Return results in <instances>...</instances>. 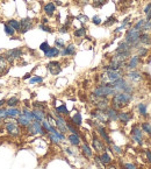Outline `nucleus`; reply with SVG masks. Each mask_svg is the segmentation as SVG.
Returning <instances> with one entry per match:
<instances>
[{"mask_svg": "<svg viewBox=\"0 0 151 169\" xmlns=\"http://www.w3.org/2000/svg\"><path fill=\"white\" fill-rule=\"evenodd\" d=\"M133 100V95L127 92H117L110 99V106L116 110H122Z\"/></svg>", "mask_w": 151, "mask_h": 169, "instance_id": "nucleus-1", "label": "nucleus"}, {"mask_svg": "<svg viewBox=\"0 0 151 169\" xmlns=\"http://www.w3.org/2000/svg\"><path fill=\"white\" fill-rule=\"evenodd\" d=\"M123 77V71L121 70H106L99 76L100 84H112L115 81Z\"/></svg>", "mask_w": 151, "mask_h": 169, "instance_id": "nucleus-2", "label": "nucleus"}, {"mask_svg": "<svg viewBox=\"0 0 151 169\" xmlns=\"http://www.w3.org/2000/svg\"><path fill=\"white\" fill-rule=\"evenodd\" d=\"M92 93H93L96 97L108 98V97H113V96L116 93V91H115V89L110 84H99L93 89V92H92Z\"/></svg>", "mask_w": 151, "mask_h": 169, "instance_id": "nucleus-3", "label": "nucleus"}, {"mask_svg": "<svg viewBox=\"0 0 151 169\" xmlns=\"http://www.w3.org/2000/svg\"><path fill=\"white\" fill-rule=\"evenodd\" d=\"M2 127L5 128V131L7 132V134H9L11 137H19L21 135V127L18 124V121L15 119H9L7 118L5 121H4V125Z\"/></svg>", "mask_w": 151, "mask_h": 169, "instance_id": "nucleus-4", "label": "nucleus"}, {"mask_svg": "<svg viewBox=\"0 0 151 169\" xmlns=\"http://www.w3.org/2000/svg\"><path fill=\"white\" fill-rule=\"evenodd\" d=\"M141 34H142L141 30L131 27V28H129L125 32V40L124 41L128 42L129 44H131L136 49V47L139 44V36H141Z\"/></svg>", "mask_w": 151, "mask_h": 169, "instance_id": "nucleus-5", "label": "nucleus"}, {"mask_svg": "<svg viewBox=\"0 0 151 169\" xmlns=\"http://www.w3.org/2000/svg\"><path fill=\"white\" fill-rule=\"evenodd\" d=\"M110 85L115 89L116 93L117 92H127V93H131L133 95V92H134V86L131 84H129L128 81L124 79L123 77L117 79V81H115L114 83H112Z\"/></svg>", "mask_w": 151, "mask_h": 169, "instance_id": "nucleus-6", "label": "nucleus"}, {"mask_svg": "<svg viewBox=\"0 0 151 169\" xmlns=\"http://www.w3.org/2000/svg\"><path fill=\"white\" fill-rule=\"evenodd\" d=\"M26 132L28 135H45L47 132L42 126L41 121L34 120L29 124V126L26 127Z\"/></svg>", "mask_w": 151, "mask_h": 169, "instance_id": "nucleus-7", "label": "nucleus"}, {"mask_svg": "<svg viewBox=\"0 0 151 169\" xmlns=\"http://www.w3.org/2000/svg\"><path fill=\"white\" fill-rule=\"evenodd\" d=\"M92 148L96 154H101L107 151V145L102 140L98 134L93 133L92 134Z\"/></svg>", "mask_w": 151, "mask_h": 169, "instance_id": "nucleus-8", "label": "nucleus"}, {"mask_svg": "<svg viewBox=\"0 0 151 169\" xmlns=\"http://www.w3.org/2000/svg\"><path fill=\"white\" fill-rule=\"evenodd\" d=\"M90 99L92 101V104L94 105V109H99V110H104L106 111L110 106V100L108 98H100V97H96L93 93H91Z\"/></svg>", "mask_w": 151, "mask_h": 169, "instance_id": "nucleus-9", "label": "nucleus"}, {"mask_svg": "<svg viewBox=\"0 0 151 169\" xmlns=\"http://www.w3.org/2000/svg\"><path fill=\"white\" fill-rule=\"evenodd\" d=\"M90 114H91V117L94 119V121L101 124V125H107V124L109 123L108 117H107V114H106V111H104V110L94 109V110H92V111L90 112Z\"/></svg>", "mask_w": 151, "mask_h": 169, "instance_id": "nucleus-10", "label": "nucleus"}, {"mask_svg": "<svg viewBox=\"0 0 151 169\" xmlns=\"http://www.w3.org/2000/svg\"><path fill=\"white\" fill-rule=\"evenodd\" d=\"M22 55H23V50H22L21 48H13V49H9V50H7V51L4 54V56H5V58L7 60V62H8L9 64H13L14 61L21 58Z\"/></svg>", "mask_w": 151, "mask_h": 169, "instance_id": "nucleus-11", "label": "nucleus"}, {"mask_svg": "<svg viewBox=\"0 0 151 169\" xmlns=\"http://www.w3.org/2000/svg\"><path fill=\"white\" fill-rule=\"evenodd\" d=\"M130 138L135 143H137L138 146H142L143 145V131H142V128L137 126V125L133 126L131 133H130Z\"/></svg>", "mask_w": 151, "mask_h": 169, "instance_id": "nucleus-12", "label": "nucleus"}, {"mask_svg": "<svg viewBox=\"0 0 151 169\" xmlns=\"http://www.w3.org/2000/svg\"><path fill=\"white\" fill-rule=\"evenodd\" d=\"M141 62V57L138 55H134V56H130L129 60L125 62L124 64V68L125 69H129V70H135L137 68V65L139 64Z\"/></svg>", "mask_w": 151, "mask_h": 169, "instance_id": "nucleus-13", "label": "nucleus"}, {"mask_svg": "<svg viewBox=\"0 0 151 169\" xmlns=\"http://www.w3.org/2000/svg\"><path fill=\"white\" fill-rule=\"evenodd\" d=\"M47 69L48 71L51 73V75H59L61 73V71H62V65H61V63L58 62V61H50L49 63H48V65H47Z\"/></svg>", "mask_w": 151, "mask_h": 169, "instance_id": "nucleus-14", "label": "nucleus"}, {"mask_svg": "<svg viewBox=\"0 0 151 169\" xmlns=\"http://www.w3.org/2000/svg\"><path fill=\"white\" fill-rule=\"evenodd\" d=\"M20 25H21V32L20 33H22V34H25V33H27L29 32L30 29L33 28V19H30V18H23L21 21H20Z\"/></svg>", "mask_w": 151, "mask_h": 169, "instance_id": "nucleus-15", "label": "nucleus"}, {"mask_svg": "<svg viewBox=\"0 0 151 169\" xmlns=\"http://www.w3.org/2000/svg\"><path fill=\"white\" fill-rule=\"evenodd\" d=\"M80 152H82V154L84 155L86 159H92V157L94 156V155H93V148H91L87 142L80 143Z\"/></svg>", "mask_w": 151, "mask_h": 169, "instance_id": "nucleus-16", "label": "nucleus"}, {"mask_svg": "<svg viewBox=\"0 0 151 169\" xmlns=\"http://www.w3.org/2000/svg\"><path fill=\"white\" fill-rule=\"evenodd\" d=\"M125 76H127V78L129 79V81H131L133 83H138V82H141L142 81V73L141 72H138L137 70H130L128 71L127 73H125Z\"/></svg>", "mask_w": 151, "mask_h": 169, "instance_id": "nucleus-17", "label": "nucleus"}, {"mask_svg": "<svg viewBox=\"0 0 151 169\" xmlns=\"http://www.w3.org/2000/svg\"><path fill=\"white\" fill-rule=\"evenodd\" d=\"M133 118V113L129 111H119V120L122 125H127Z\"/></svg>", "mask_w": 151, "mask_h": 169, "instance_id": "nucleus-18", "label": "nucleus"}, {"mask_svg": "<svg viewBox=\"0 0 151 169\" xmlns=\"http://www.w3.org/2000/svg\"><path fill=\"white\" fill-rule=\"evenodd\" d=\"M134 49H135V48H134L131 44H129V43L125 42V41H122V42L119 43V46H117L115 53H129V51L131 53Z\"/></svg>", "mask_w": 151, "mask_h": 169, "instance_id": "nucleus-19", "label": "nucleus"}, {"mask_svg": "<svg viewBox=\"0 0 151 169\" xmlns=\"http://www.w3.org/2000/svg\"><path fill=\"white\" fill-rule=\"evenodd\" d=\"M106 114H107L109 121L115 123V121L119 120V110H116V109H114V107H112V106H109V107L106 110Z\"/></svg>", "mask_w": 151, "mask_h": 169, "instance_id": "nucleus-20", "label": "nucleus"}, {"mask_svg": "<svg viewBox=\"0 0 151 169\" xmlns=\"http://www.w3.org/2000/svg\"><path fill=\"white\" fill-rule=\"evenodd\" d=\"M66 140L69 141V143L71 146H73V147H78L82 143V138L78 134H71L70 133L69 135L66 137Z\"/></svg>", "mask_w": 151, "mask_h": 169, "instance_id": "nucleus-21", "label": "nucleus"}, {"mask_svg": "<svg viewBox=\"0 0 151 169\" xmlns=\"http://www.w3.org/2000/svg\"><path fill=\"white\" fill-rule=\"evenodd\" d=\"M98 155H99V159H100L101 163H102L105 167H107V166L112 165L113 159H112V156H110L109 153H108L107 151H106V152H104V153H101V154H98Z\"/></svg>", "mask_w": 151, "mask_h": 169, "instance_id": "nucleus-22", "label": "nucleus"}, {"mask_svg": "<svg viewBox=\"0 0 151 169\" xmlns=\"http://www.w3.org/2000/svg\"><path fill=\"white\" fill-rule=\"evenodd\" d=\"M74 54H76V46L72 44V43L69 44V46H66L65 48H63L61 50V55L62 56H72Z\"/></svg>", "mask_w": 151, "mask_h": 169, "instance_id": "nucleus-23", "label": "nucleus"}, {"mask_svg": "<svg viewBox=\"0 0 151 169\" xmlns=\"http://www.w3.org/2000/svg\"><path fill=\"white\" fill-rule=\"evenodd\" d=\"M43 11H44V13L48 15V16H53L56 12V4L55 2H48V4H45L44 7H43Z\"/></svg>", "mask_w": 151, "mask_h": 169, "instance_id": "nucleus-24", "label": "nucleus"}, {"mask_svg": "<svg viewBox=\"0 0 151 169\" xmlns=\"http://www.w3.org/2000/svg\"><path fill=\"white\" fill-rule=\"evenodd\" d=\"M21 114V110L19 107H7V115L9 119H18Z\"/></svg>", "mask_w": 151, "mask_h": 169, "instance_id": "nucleus-25", "label": "nucleus"}, {"mask_svg": "<svg viewBox=\"0 0 151 169\" xmlns=\"http://www.w3.org/2000/svg\"><path fill=\"white\" fill-rule=\"evenodd\" d=\"M70 121L74 125V126H77V127H80L82 125V113H79V112H77V113H74L72 117H70V119H69Z\"/></svg>", "mask_w": 151, "mask_h": 169, "instance_id": "nucleus-26", "label": "nucleus"}, {"mask_svg": "<svg viewBox=\"0 0 151 169\" xmlns=\"http://www.w3.org/2000/svg\"><path fill=\"white\" fill-rule=\"evenodd\" d=\"M33 114H34V120H37V121H41V123L47 118V112L44 110L34 109L33 110Z\"/></svg>", "mask_w": 151, "mask_h": 169, "instance_id": "nucleus-27", "label": "nucleus"}, {"mask_svg": "<svg viewBox=\"0 0 151 169\" xmlns=\"http://www.w3.org/2000/svg\"><path fill=\"white\" fill-rule=\"evenodd\" d=\"M61 54V50L56 47H50L45 53H44V57L47 58H53V57H57Z\"/></svg>", "mask_w": 151, "mask_h": 169, "instance_id": "nucleus-28", "label": "nucleus"}, {"mask_svg": "<svg viewBox=\"0 0 151 169\" xmlns=\"http://www.w3.org/2000/svg\"><path fill=\"white\" fill-rule=\"evenodd\" d=\"M8 62L4 55H0V75H5L8 71Z\"/></svg>", "mask_w": 151, "mask_h": 169, "instance_id": "nucleus-29", "label": "nucleus"}, {"mask_svg": "<svg viewBox=\"0 0 151 169\" xmlns=\"http://www.w3.org/2000/svg\"><path fill=\"white\" fill-rule=\"evenodd\" d=\"M136 109L142 117H148V105L145 103H138L136 105Z\"/></svg>", "mask_w": 151, "mask_h": 169, "instance_id": "nucleus-30", "label": "nucleus"}, {"mask_svg": "<svg viewBox=\"0 0 151 169\" xmlns=\"http://www.w3.org/2000/svg\"><path fill=\"white\" fill-rule=\"evenodd\" d=\"M55 111L57 113H59V114H62L63 117L69 115V110L66 107V104H59V105H57L55 107Z\"/></svg>", "mask_w": 151, "mask_h": 169, "instance_id": "nucleus-31", "label": "nucleus"}, {"mask_svg": "<svg viewBox=\"0 0 151 169\" xmlns=\"http://www.w3.org/2000/svg\"><path fill=\"white\" fill-rule=\"evenodd\" d=\"M16 121H18V124L20 125L21 128H26V127L29 126V124L31 123V121H30L28 118H26L23 114H20V117L16 119Z\"/></svg>", "mask_w": 151, "mask_h": 169, "instance_id": "nucleus-32", "label": "nucleus"}, {"mask_svg": "<svg viewBox=\"0 0 151 169\" xmlns=\"http://www.w3.org/2000/svg\"><path fill=\"white\" fill-rule=\"evenodd\" d=\"M139 43L144 46H150L151 44V36L148 33H142L139 36Z\"/></svg>", "mask_w": 151, "mask_h": 169, "instance_id": "nucleus-33", "label": "nucleus"}, {"mask_svg": "<svg viewBox=\"0 0 151 169\" xmlns=\"http://www.w3.org/2000/svg\"><path fill=\"white\" fill-rule=\"evenodd\" d=\"M107 151H112L113 153L115 155H122L123 154V151H122V148L121 147H119L117 145H115L114 142L109 145V146H107Z\"/></svg>", "mask_w": 151, "mask_h": 169, "instance_id": "nucleus-34", "label": "nucleus"}, {"mask_svg": "<svg viewBox=\"0 0 151 169\" xmlns=\"http://www.w3.org/2000/svg\"><path fill=\"white\" fill-rule=\"evenodd\" d=\"M7 24L12 27V28L16 32V33H20L21 32V25H20V21H18V20H15V19H11V20H8L7 21Z\"/></svg>", "mask_w": 151, "mask_h": 169, "instance_id": "nucleus-35", "label": "nucleus"}, {"mask_svg": "<svg viewBox=\"0 0 151 169\" xmlns=\"http://www.w3.org/2000/svg\"><path fill=\"white\" fill-rule=\"evenodd\" d=\"M66 128H68V132H70L71 134H78V135H80V132H79L78 127L74 126L70 120H66Z\"/></svg>", "mask_w": 151, "mask_h": 169, "instance_id": "nucleus-36", "label": "nucleus"}, {"mask_svg": "<svg viewBox=\"0 0 151 169\" xmlns=\"http://www.w3.org/2000/svg\"><path fill=\"white\" fill-rule=\"evenodd\" d=\"M21 114H23L26 118H28L30 121H34V114H33V110H30L29 107H22L21 110Z\"/></svg>", "mask_w": 151, "mask_h": 169, "instance_id": "nucleus-37", "label": "nucleus"}, {"mask_svg": "<svg viewBox=\"0 0 151 169\" xmlns=\"http://www.w3.org/2000/svg\"><path fill=\"white\" fill-rule=\"evenodd\" d=\"M19 103H20V99L18 97H11L9 99L6 100V105L8 107H16L19 105Z\"/></svg>", "mask_w": 151, "mask_h": 169, "instance_id": "nucleus-38", "label": "nucleus"}, {"mask_svg": "<svg viewBox=\"0 0 151 169\" xmlns=\"http://www.w3.org/2000/svg\"><path fill=\"white\" fill-rule=\"evenodd\" d=\"M4 30H5L6 35L12 36V37H13L14 35H15V33H16V32H15V30H14V29L12 28V27H11V26H9L7 22H5V24H4Z\"/></svg>", "mask_w": 151, "mask_h": 169, "instance_id": "nucleus-39", "label": "nucleus"}, {"mask_svg": "<svg viewBox=\"0 0 151 169\" xmlns=\"http://www.w3.org/2000/svg\"><path fill=\"white\" fill-rule=\"evenodd\" d=\"M141 128H142L143 132H145L148 135H150L151 137V124L150 123H148V121L142 123V124H141Z\"/></svg>", "mask_w": 151, "mask_h": 169, "instance_id": "nucleus-40", "label": "nucleus"}, {"mask_svg": "<svg viewBox=\"0 0 151 169\" xmlns=\"http://www.w3.org/2000/svg\"><path fill=\"white\" fill-rule=\"evenodd\" d=\"M73 35H74L76 37H84V36L86 35V28H85V27H80V28L74 29Z\"/></svg>", "mask_w": 151, "mask_h": 169, "instance_id": "nucleus-41", "label": "nucleus"}, {"mask_svg": "<svg viewBox=\"0 0 151 169\" xmlns=\"http://www.w3.org/2000/svg\"><path fill=\"white\" fill-rule=\"evenodd\" d=\"M136 50H137V55L139 57H143V56H147V54H148V48H145V47H142V46H137L136 47Z\"/></svg>", "mask_w": 151, "mask_h": 169, "instance_id": "nucleus-42", "label": "nucleus"}, {"mask_svg": "<svg viewBox=\"0 0 151 169\" xmlns=\"http://www.w3.org/2000/svg\"><path fill=\"white\" fill-rule=\"evenodd\" d=\"M48 134V138H49V140L51 141L54 145H59L62 141H61V139L56 135V134H54V133H47Z\"/></svg>", "mask_w": 151, "mask_h": 169, "instance_id": "nucleus-43", "label": "nucleus"}, {"mask_svg": "<svg viewBox=\"0 0 151 169\" xmlns=\"http://www.w3.org/2000/svg\"><path fill=\"white\" fill-rule=\"evenodd\" d=\"M115 22H117V20H116V18H115L114 15H112V16H109V18L104 22V26H105V27H109L112 25H114Z\"/></svg>", "mask_w": 151, "mask_h": 169, "instance_id": "nucleus-44", "label": "nucleus"}, {"mask_svg": "<svg viewBox=\"0 0 151 169\" xmlns=\"http://www.w3.org/2000/svg\"><path fill=\"white\" fill-rule=\"evenodd\" d=\"M42 82H43V77H41V76H33L29 79L30 84H36V83H42Z\"/></svg>", "mask_w": 151, "mask_h": 169, "instance_id": "nucleus-45", "label": "nucleus"}, {"mask_svg": "<svg viewBox=\"0 0 151 169\" xmlns=\"http://www.w3.org/2000/svg\"><path fill=\"white\" fill-rule=\"evenodd\" d=\"M33 107H34V109H37V110H44V111H45V107H47V105H45V103L35 101V103H33Z\"/></svg>", "mask_w": 151, "mask_h": 169, "instance_id": "nucleus-46", "label": "nucleus"}, {"mask_svg": "<svg viewBox=\"0 0 151 169\" xmlns=\"http://www.w3.org/2000/svg\"><path fill=\"white\" fill-rule=\"evenodd\" d=\"M55 47L58 48V49H63L65 48V42L63 39H56L55 40Z\"/></svg>", "mask_w": 151, "mask_h": 169, "instance_id": "nucleus-47", "label": "nucleus"}, {"mask_svg": "<svg viewBox=\"0 0 151 169\" xmlns=\"http://www.w3.org/2000/svg\"><path fill=\"white\" fill-rule=\"evenodd\" d=\"M7 118H8V115H7V109H6V107H4V106H2V107H0V119L5 121Z\"/></svg>", "mask_w": 151, "mask_h": 169, "instance_id": "nucleus-48", "label": "nucleus"}, {"mask_svg": "<svg viewBox=\"0 0 151 169\" xmlns=\"http://www.w3.org/2000/svg\"><path fill=\"white\" fill-rule=\"evenodd\" d=\"M41 124H42V126H43V128L45 129V132H47V133H49V132H50V129H51V127H53L50 124H49V121H48L47 119H44Z\"/></svg>", "mask_w": 151, "mask_h": 169, "instance_id": "nucleus-49", "label": "nucleus"}, {"mask_svg": "<svg viewBox=\"0 0 151 169\" xmlns=\"http://www.w3.org/2000/svg\"><path fill=\"white\" fill-rule=\"evenodd\" d=\"M144 22H145V19H141V20H138L137 22L135 24L134 28H136V29H138V30H141V32H142V27H143Z\"/></svg>", "mask_w": 151, "mask_h": 169, "instance_id": "nucleus-50", "label": "nucleus"}, {"mask_svg": "<svg viewBox=\"0 0 151 169\" xmlns=\"http://www.w3.org/2000/svg\"><path fill=\"white\" fill-rule=\"evenodd\" d=\"M39 28L43 30V32H47V33H53V29L50 28L49 26H47V25H44V24H40L39 25Z\"/></svg>", "mask_w": 151, "mask_h": 169, "instance_id": "nucleus-51", "label": "nucleus"}, {"mask_svg": "<svg viewBox=\"0 0 151 169\" xmlns=\"http://www.w3.org/2000/svg\"><path fill=\"white\" fill-rule=\"evenodd\" d=\"M107 1L106 0H93V6L94 7H102Z\"/></svg>", "mask_w": 151, "mask_h": 169, "instance_id": "nucleus-52", "label": "nucleus"}, {"mask_svg": "<svg viewBox=\"0 0 151 169\" xmlns=\"http://www.w3.org/2000/svg\"><path fill=\"white\" fill-rule=\"evenodd\" d=\"M49 48H50V46H49V43L47 42V41H44L43 43H41V44H40V50H42L43 53H45V51H47Z\"/></svg>", "mask_w": 151, "mask_h": 169, "instance_id": "nucleus-53", "label": "nucleus"}, {"mask_svg": "<svg viewBox=\"0 0 151 169\" xmlns=\"http://www.w3.org/2000/svg\"><path fill=\"white\" fill-rule=\"evenodd\" d=\"M101 18L99 16V15H94L93 18H92V24H94L96 26H99V25H101Z\"/></svg>", "mask_w": 151, "mask_h": 169, "instance_id": "nucleus-54", "label": "nucleus"}, {"mask_svg": "<svg viewBox=\"0 0 151 169\" xmlns=\"http://www.w3.org/2000/svg\"><path fill=\"white\" fill-rule=\"evenodd\" d=\"M123 169H138L137 166L135 163H131V162H127L123 165Z\"/></svg>", "mask_w": 151, "mask_h": 169, "instance_id": "nucleus-55", "label": "nucleus"}, {"mask_svg": "<svg viewBox=\"0 0 151 169\" xmlns=\"http://www.w3.org/2000/svg\"><path fill=\"white\" fill-rule=\"evenodd\" d=\"M77 20H79L82 24H85V22H87L90 19H88V16H86V15L84 14H79L78 16H77Z\"/></svg>", "mask_w": 151, "mask_h": 169, "instance_id": "nucleus-56", "label": "nucleus"}, {"mask_svg": "<svg viewBox=\"0 0 151 169\" xmlns=\"http://www.w3.org/2000/svg\"><path fill=\"white\" fill-rule=\"evenodd\" d=\"M69 32V25L68 24H65V25H63L61 28H59V33H68Z\"/></svg>", "mask_w": 151, "mask_h": 169, "instance_id": "nucleus-57", "label": "nucleus"}, {"mask_svg": "<svg viewBox=\"0 0 151 169\" xmlns=\"http://www.w3.org/2000/svg\"><path fill=\"white\" fill-rule=\"evenodd\" d=\"M144 154H145V156H147L148 162L151 163V151L150 149H145V151H144Z\"/></svg>", "mask_w": 151, "mask_h": 169, "instance_id": "nucleus-58", "label": "nucleus"}, {"mask_svg": "<svg viewBox=\"0 0 151 169\" xmlns=\"http://www.w3.org/2000/svg\"><path fill=\"white\" fill-rule=\"evenodd\" d=\"M150 10H151V2L149 4V5H148V6H147V7H145V8H144V13L147 14V13H148V12H149Z\"/></svg>", "mask_w": 151, "mask_h": 169, "instance_id": "nucleus-59", "label": "nucleus"}, {"mask_svg": "<svg viewBox=\"0 0 151 169\" xmlns=\"http://www.w3.org/2000/svg\"><path fill=\"white\" fill-rule=\"evenodd\" d=\"M49 22V20L47 19V18H42V21H41V24H44V25H47Z\"/></svg>", "mask_w": 151, "mask_h": 169, "instance_id": "nucleus-60", "label": "nucleus"}, {"mask_svg": "<svg viewBox=\"0 0 151 169\" xmlns=\"http://www.w3.org/2000/svg\"><path fill=\"white\" fill-rule=\"evenodd\" d=\"M31 78V76H30V73H26L25 76H23V79H30Z\"/></svg>", "mask_w": 151, "mask_h": 169, "instance_id": "nucleus-61", "label": "nucleus"}, {"mask_svg": "<svg viewBox=\"0 0 151 169\" xmlns=\"http://www.w3.org/2000/svg\"><path fill=\"white\" fill-rule=\"evenodd\" d=\"M4 104H6V100H5V99H1V100H0V107H2Z\"/></svg>", "mask_w": 151, "mask_h": 169, "instance_id": "nucleus-62", "label": "nucleus"}, {"mask_svg": "<svg viewBox=\"0 0 151 169\" xmlns=\"http://www.w3.org/2000/svg\"><path fill=\"white\" fill-rule=\"evenodd\" d=\"M82 169H87V168H82Z\"/></svg>", "mask_w": 151, "mask_h": 169, "instance_id": "nucleus-63", "label": "nucleus"}, {"mask_svg": "<svg viewBox=\"0 0 151 169\" xmlns=\"http://www.w3.org/2000/svg\"><path fill=\"white\" fill-rule=\"evenodd\" d=\"M0 127H2V126H0Z\"/></svg>", "mask_w": 151, "mask_h": 169, "instance_id": "nucleus-64", "label": "nucleus"}]
</instances>
